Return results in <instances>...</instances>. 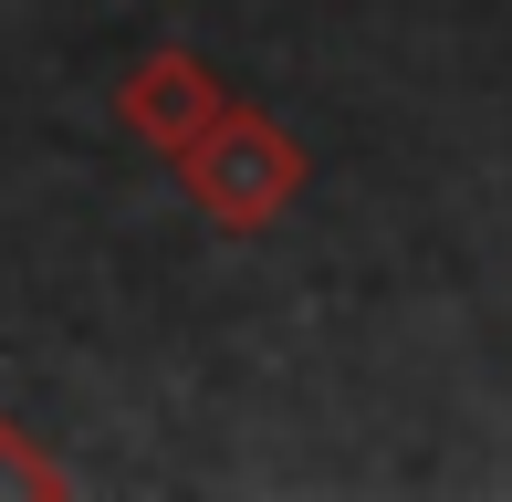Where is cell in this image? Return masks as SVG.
<instances>
[{
  "label": "cell",
  "mask_w": 512,
  "mask_h": 502,
  "mask_svg": "<svg viewBox=\"0 0 512 502\" xmlns=\"http://www.w3.org/2000/svg\"><path fill=\"white\" fill-rule=\"evenodd\" d=\"M178 178H189L209 231H272V220L293 210V189H304V147H293V126H272L262 105H230V116L178 157Z\"/></svg>",
  "instance_id": "6da1fadb"
},
{
  "label": "cell",
  "mask_w": 512,
  "mask_h": 502,
  "mask_svg": "<svg viewBox=\"0 0 512 502\" xmlns=\"http://www.w3.org/2000/svg\"><path fill=\"white\" fill-rule=\"evenodd\" d=\"M230 105H241V95H230V84L209 74L199 53H147L126 84H115V116H126V136H136V147H157V157H189L199 136L230 116Z\"/></svg>",
  "instance_id": "7a4b0ae2"
},
{
  "label": "cell",
  "mask_w": 512,
  "mask_h": 502,
  "mask_svg": "<svg viewBox=\"0 0 512 502\" xmlns=\"http://www.w3.org/2000/svg\"><path fill=\"white\" fill-rule=\"evenodd\" d=\"M63 492H74V482H63V461L11 419V408H0V502H63Z\"/></svg>",
  "instance_id": "3957f363"
}]
</instances>
